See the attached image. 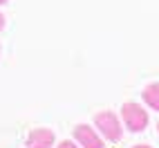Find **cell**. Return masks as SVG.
<instances>
[{
  "label": "cell",
  "instance_id": "cell-4",
  "mask_svg": "<svg viewBox=\"0 0 159 148\" xmlns=\"http://www.w3.org/2000/svg\"><path fill=\"white\" fill-rule=\"evenodd\" d=\"M56 141L54 132L49 128H34L29 135H27V148H52Z\"/></svg>",
  "mask_w": 159,
  "mask_h": 148
},
{
  "label": "cell",
  "instance_id": "cell-2",
  "mask_svg": "<svg viewBox=\"0 0 159 148\" xmlns=\"http://www.w3.org/2000/svg\"><path fill=\"white\" fill-rule=\"evenodd\" d=\"M94 123L97 128L101 130V135L110 141H119L121 139V123H119V117L110 110H103V112H97L94 114Z\"/></svg>",
  "mask_w": 159,
  "mask_h": 148
},
{
  "label": "cell",
  "instance_id": "cell-6",
  "mask_svg": "<svg viewBox=\"0 0 159 148\" xmlns=\"http://www.w3.org/2000/svg\"><path fill=\"white\" fill-rule=\"evenodd\" d=\"M56 148H79V146H74L72 141H67V139H65V141H61V144H58Z\"/></svg>",
  "mask_w": 159,
  "mask_h": 148
},
{
  "label": "cell",
  "instance_id": "cell-7",
  "mask_svg": "<svg viewBox=\"0 0 159 148\" xmlns=\"http://www.w3.org/2000/svg\"><path fill=\"white\" fill-rule=\"evenodd\" d=\"M2 29H5V16L0 14V31H2Z\"/></svg>",
  "mask_w": 159,
  "mask_h": 148
},
{
  "label": "cell",
  "instance_id": "cell-9",
  "mask_svg": "<svg viewBox=\"0 0 159 148\" xmlns=\"http://www.w3.org/2000/svg\"><path fill=\"white\" fill-rule=\"evenodd\" d=\"M5 2H7V0H0V5H5Z\"/></svg>",
  "mask_w": 159,
  "mask_h": 148
},
{
  "label": "cell",
  "instance_id": "cell-5",
  "mask_svg": "<svg viewBox=\"0 0 159 148\" xmlns=\"http://www.w3.org/2000/svg\"><path fill=\"white\" fill-rule=\"evenodd\" d=\"M143 101L150 105L152 110L159 112V81H157V83H150V86L143 88Z\"/></svg>",
  "mask_w": 159,
  "mask_h": 148
},
{
  "label": "cell",
  "instance_id": "cell-10",
  "mask_svg": "<svg viewBox=\"0 0 159 148\" xmlns=\"http://www.w3.org/2000/svg\"><path fill=\"white\" fill-rule=\"evenodd\" d=\"M157 132H159V121H157Z\"/></svg>",
  "mask_w": 159,
  "mask_h": 148
},
{
  "label": "cell",
  "instance_id": "cell-8",
  "mask_svg": "<svg viewBox=\"0 0 159 148\" xmlns=\"http://www.w3.org/2000/svg\"><path fill=\"white\" fill-rule=\"evenodd\" d=\"M132 148H150V146H146V144H137V146H132Z\"/></svg>",
  "mask_w": 159,
  "mask_h": 148
},
{
  "label": "cell",
  "instance_id": "cell-1",
  "mask_svg": "<svg viewBox=\"0 0 159 148\" xmlns=\"http://www.w3.org/2000/svg\"><path fill=\"white\" fill-rule=\"evenodd\" d=\"M121 117H123V123H125V128H128L130 132H141L148 126V112L141 108L139 103H132V101L123 103Z\"/></svg>",
  "mask_w": 159,
  "mask_h": 148
},
{
  "label": "cell",
  "instance_id": "cell-3",
  "mask_svg": "<svg viewBox=\"0 0 159 148\" xmlns=\"http://www.w3.org/2000/svg\"><path fill=\"white\" fill-rule=\"evenodd\" d=\"M74 139L83 148H103V139L94 132V128H90L85 123H79L76 128H74Z\"/></svg>",
  "mask_w": 159,
  "mask_h": 148
}]
</instances>
